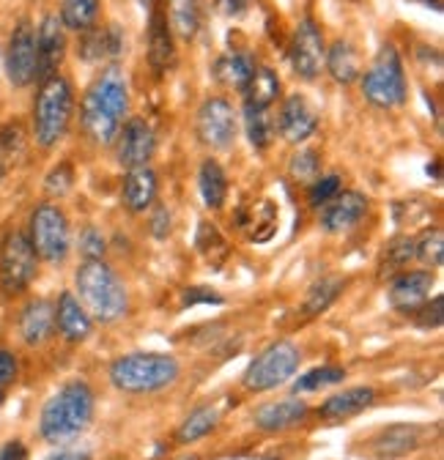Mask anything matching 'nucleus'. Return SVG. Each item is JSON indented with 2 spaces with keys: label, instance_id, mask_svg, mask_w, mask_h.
Masks as SVG:
<instances>
[{
  "label": "nucleus",
  "instance_id": "f257e3e1",
  "mask_svg": "<svg viewBox=\"0 0 444 460\" xmlns=\"http://www.w3.org/2000/svg\"><path fill=\"white\" fill-rule=\"evenodd\" d=\"M129 110V85L127 75L119 66H107L85 88L80 102V124L91 143L110 146L116 140Z\"/></svg>",
  "mask_w": 444,
  "mask_h": 460
},
{
  "label": "nucleus",
  "instance_id": "f03ea898",
  "mask_svg": "<svg viewBox=\"0 0 444 460\" xmlns=\"http://www.w3.org/2000/svg\"><path fill=\"white\" fill-rule=\"evenodd\" d=\"M93 420V392L85 381H69L47 400L41 409L39 430L49 444H67L77 438Z\"/></svg>",
  "mask_w": 444,
  "mask_h": 460
},
{
  "label": "nucleus",
  "instance_id": "7ed1b4c3",
  "mask_svg": "<svg viewBox=\"0 0 444 460\" xmlns=\"http://www.w3.org/2000/svg\"><path fill=\"white\" fill-rule=\"evenodd\" d=\"M75 285L80 305L85 307V313H91V318L113 323L127 313V288L104 261H83L75 274Z\"/></svg>",
  "mask_w": 444,
  "mask_h": 460
},
{
  "label": "nucleus",
  "instance_id": "20e7f679",
  "mask_svg": "<svg viewBox=\"0 0 444 460\" xmlns=\"http://www.w3.org/2000/svg\"><path fill=\"white\" fill-rule=\"evenodd\" d=\"M75 112V91L72 83L61 75H52L41 80L33 102V135L41 148L58 146L67 135Z\"/></svg>",
  "mask_w": 444,
  "mask_h": 460
},
{
  "label": "nucleus",
  "instance_id": "39448f33",
  "mask_svg": "<svg viewBox=\"0 0 444 460\" xmlns=\"http://www.w3.org/2000/svg\"><path fill=\"white\" fill-rule=\"evenodd\" d=\"M110 378H113V384L121 392H132V394L159 392L176 384L179 362L164 354H129L113 362Z\"/></svg>",
  "mask_w": 444,
  "mask_h": 460
},
{
  "label": "nucleus",
  "instance_id": "423d86ee",
  "mask_svg": "<svg viewBox=\"0 0 444 460\" xmlns=\"http://www.w3.org/2000/svg\"><path fill=\"white\" fill-rule=\"evenodd\" d=\"M362 77V93L373 107L395 110L406 102L409 85L404 75V61L395 44H384L376 55V61Z\"/></svg>",
  "mask_w": 444,
  "mask_h": 460
},
{
  "label": "nucleus",
  "instance_id": "0eeeda50",
  "mask_svg": "<svg viewBox=\"0 0 444 460\" xmlns=\"http://www.w3.org/2000/svg\"><path fill=\"white\" fill-rule=\"evenodd\" d=\"M28 239L41 261L64 263L72 250V230H69L67 214L52 203L36 206V211L31 214Z\"/></svg>",
  "mask_w": 444,
  "mask_h": 460
},
{
  "label": "nucleus",
  "instance_id": "6e6552de",
  "mask_svg": "<svg viewBox=\"0 0 444 460\" xmlns=\"http://www.w3.org/2000/svg\"><path fill=\"white\" fill-rule=\"evenodd\" d=\"M299 349L291 342H274L261 351L244 370V386L250 392H269L286 384L299 370Z\"/></svg>",
  "mask_w": 444,
  "mask_h": 460
},
{
  "label": "nucleus",
  "instance_id": "1a4fd4ad",
  "mask_svg": "<svg viewBox=\"0 0 444 460\" xmlns=\"http://www.w3.org/2000/svg\"><path fill=\"white\" fill-rule=\"evenodd\" d=\"M39 271V255L22 230L12 234L0 244V282L9 294H20L36 279Z\"/></svg>",
  "mask_w": 444,
  "mask_h": 460
},
{
  "label": "nucleus",
  "instance_id": "9d476101",
  "mask_svg": "<svg viewBox=\"0 0 444 460\" xmlns=\"http://www.w3.org/2000/svg\"><path fill=\"white\" fill-rule=\"evenodd\" d=\"M236 110L228 99L209 96L198 110V140L214 151H228L236 140Z\"/></svg>",
  "mask_w": 444,
  "mask_h": 460
},
{
  "label": "nucleus",
  "instance_id": "9b49d317",
  "mask_svg": "<svg viewBox=\"0 0 444 460\" xmlns=\"http://www.w3.org/2000/svg\"><path fill=\"white\" fill-rule=\"evenodd\" d=\"M4 66L14 88H25L36 80V28L28 20L14 25L6 41Z\"/></svg>",
  "mask_w": 444,
  "mask_h": 460
},
{
  "label": "nucleus",
  "instance_id": "f8f14e48",
  "mask_svg": "<svg viewBox=\"0 0 444 460\" xmlns=\"http://www.w3.org/2000/svg\"><path fill=\"white\" fill-rule=\"evenodd\" d=\"M324 33L321 28L313 22V20H302L294 31V39H291V49H289V58H291V69L297 72V77L302 80H315L321 66H324Z\"/></svg>",
  "mask_w": 444,
  "mask_h": 460
},
{
  "label": "nucleus",
  "instance_id": "ddd939ff",
  "mask_svg": "<svg viewBox=\"0 0 444 460\" xmlns=\"http://www.w3.org/2000/svg\"><path fill=\"white\" fill-rule=\"evenodd\" d=\"M67 55V28L55 14H47L36 28V80L58 75Z\"/></svg>",
  "mask_w": 444,
  "mask_h": 460
},
{
  "label": "nucleus",
  "instance_id": "4468645a",
  "mask_svg": "<svg viewBox=\"0 0 444 460\" xmlns=\"http://www.w3.org/2000/svg\"><path fill=\"white\" fill-rule=\"evenodd\" d=\"M274 129L283 135V140L299 146V143H305L307 137L315 135L318 115H315V110L307 104V99L302 93H294L280 104V115H277Z\"/></svg>",
  "mask_w": 444,
  "mask_h": 460
},
{
  "label": "nucleus",
  "instance_id": "2eb2a0df",
  "mask_svg": "<svg viewBox=\"0 0 444 460\" xmlns=\"http://www.w3.org/2000/svg\"><path fill=\"white\" fill-rule=\"evenodd\" d=\"M116 137H119V162L127 170L148 164V159L156 151V135L148 127V121H143V119H129L119 129Z\"/></svg>",
  "mask_w": 444,
  "mask_h": 460
},
{
  "label": "nucleus",
  "instance_id": "dca6fc26",
  "mask_svg": "<svg viewBox=\"0 0 444 460\" xmlns=\"http://www.w3.org/2000/svg\"><path fill=\"white\" fill-rule=\"evenodd\" d=\"M124 52V31L119 25L88 28L80 33L77 55L85 64H110Z\"/></svg>",
  "mask_w": 444,
  "mask_h": 460
},
{
  "label": "nucleus",
  "instance_id": "f3484780",
  "mask_svg": "<svg viewBox=\"0 0 444 460\" xmlns=\"http://www.w3.org/2000/svg\"><path fill=\"white\" fill-rule=\"evenodd\" d=\"M368 214V198L360 192H338L326 206H321V227L326 234H343Z\"/></svg>",
  "mask_w": 444,
  "mask_h": 460
},
{
  "label": "nucleus",
  "instance_id": "a211bd4d",
  "mask_svg": "<svg viewBox=\"0 0 444 460\" xmlns=\"http://www.w3.org/2000/svg\"><path fill=\"white\" fill-rule=\"evenodd\" d=\"M176 61V39L168 25L162 9L151 12V25H148V64L156 75H164Z\"/></svg>",
  "mask_w": 444,
  "mask_h": 460
},
{
  "label": "nucleus",
  "instance_id": "6ab92c4d",
  "mask_svg": "<svg viewBox=\"0 0 444 460\" xmlns=\"http://www.w3.org/2000/svg\"><path fill=\"white\" fill-rule=\"evenodd\" d=\"M433 288V274L420 269V271H404L393 288H390V305L395 310H404V313H412L417 310L422 302H428V294Z\"/></svg>",
  "mask_w": 444,
  "mask_h": 460
},
{
  "label": "nucleus",
  "instance_id": "aec40b11",
  "mask_svg": "<svg viewBox=\"0 0 444 460\" xmlns=\"http://www.w3.org/2000/svg\"><path fill=\"white\" fill-rule=\"evenodd\" d=\"M420 436L422 433L417 425H390V428H381L370 438V449L381 460H395V457L414 452L420 447Z\"/></svg>",
  "mask_w": 444,
  "mask_h": 460
},
{
  "label": "nucleus",
  "instance_id": "412c9836",
  "mask_svg": "<svg viewBox=\"0 0 444 460\" xmlns=\"http://www.w3.org/2000/svg\"><path fill=\"white\" fill-rule=\"evenodd\" d=\"M121 198L129 211L135 214L146 211L156 198V172L148 164L127 170L124 184H121Z\"/></svg>",
  "mask_w": 444,
  "mask_h": 460
},
{
  "label": "nucleus",
  "instance_id": "4be33fe9",
  "mask_svg": "<svg viewBox=\"0 0 444 460\" xmlns=\"http://www.w3.org/2000/svg\"><path fill=\"white\" fill-rule=\"evenodd\" d=\"M373 400H376V392L370 386H351V389H343L338 394H332L329 400H324L318 414L324 420H349V417L365 411Z\"/></svg>",
  "mask_w": 444,
  "mask_h": 460
},
{
  "label": "nucleus",
  "instance_id": "5701e85b",
  "mask_svg": "<svg viewBox=\"0 0 444 460\" xmlns=\"http://www.w3.org/2000/svg\"><path fill=\"white\" fill-rule=\"evenodd\" d=\"M324 66L329 69L332 80L341 83V85H351L362 75L360 72V52L346 39L332 41V47L324 52Z\"/></svg>",
  "mask_w": 444,
  "mask_h": 460
},
{
  "label": "nucleus",
  "instance_id": "b1692460",
  "mask_svg": "<svg viewBox=\"0 0 444 460\" xmlns=\"http://www.w3.org/2000/svg\"><path fill=\"white\" fill-rule=\"evenodd\" d=\"M55 329V307L47 299H33L20 313V334L28 345H41Z\"/></svg>",
  "mask_w": 444,
  "mask_h": 460
},
{
  "label": "nucleus",
  "instance_id": "393cba45",
  "mask_svg": "<svg viewBox=\"0 0 444 460\" xmlns=\"http://www.w3.org/2000/svg\"><path fill=\"white\" fill-rule=\"evenodd\" d=\"M55 326L61 329V334L69 342H80V340H85L91 334V315L77 302V296L61 294L58 307H55Z\"/></svg>",
  "mask_w": 444,
  "mask_h": 460
},
{
  "label": "nucleus",
  "instance_id": "a878e982",
  "mask_svg": "<svg viewBox=\"0 0 444 460\" xmlns=\"http://www.w3.org/2000/svg\"><path fill=\"white\" fill-rule=\"evenodd\" d=\"M307 417V406L302 400H280V402H269V406L258 409L255 425L274 433V430H289L299 425Z\"/></svg>",
  "mask_w": 444,
  "mask_h": 460
},
{
  "label": "nucleus",
  "instance_id": "bb28decb",
  "mask_svg": "<svg viewBox=\"0 0 444 460\" xmlns=\"http://www.w3.org/2000/svg\"><path fill=\"white\" fill-rule=\"evenodd\" d=\"M198 190H200V198L203 203L217 211L222 208V203H226L228 198V179H226V170H222V164L217 159H206L200 164V172H198Z\"/></svg>",
  "mask_w": 444,
  "mask_h": 460
},
{
  "label": "nucleus",
  "instance_id": "cd10ccee",
  "mask_svg": "<svg viewBox=\"0 0 444 460\" xmlns=\"http://www.w3.org/2000/svg\"><path fill=\"white\" fill-rule=\"evenodd\" d=\"M168 25L173 31V36L192 41L200 31V0H168Z\"/></svg>",
  "mask_w": 444,
  "mask_h": 460
},
{
  "label": "nucleus",
  "instance_id": "c85d7f7f",
  "mask_svg": "<svg viewBox=\"0 0 444 460\" xmlns=\"http://www.w3.org/2000/svg\"><path fill=\"white\" fill-rule=\"evenodd\" d=\"M255 61L247 55V52H228V55H222L217 66H214V75L219 83H226L228 88H236V91H244L253 72H255Z\"/></svg>",
  "mask_w": 444,
  "mask_h": 460
},
{
  "label": "nucleus",
  "instance_id": "c756f323",
  "mask_svg": "<svg viewBox=\"0 0 444 460\" xmlns=\"http://www.w3.org/2000/svg\"><path fill=\"white\" fill-rule=\"evenodd\" d=\"M25 146H28V135H25L22 124L12 121L0 129V179H6L9 172L22 162Z\"/></svg>",
  "mask_w": 444,
  "mask_h": 460
},
{
  "label": "nucleus",
  "instance_id": "7c9ffc66",
  "mask_svg": "<svg viewBox=\"0 0 444 460\" xmlns=\"http://www.w3.org/2000/svg\"><path fill=\"white\" fill-rule=\"evenodd\" d=\"M242 119H244V132H247L250 146L255 151H266L271 146V137H274V121H271L269 107L244 104Z\"/></svg>",
  "mask_w": 444,
  "mask_h": 460
},
{
  "label": "nucleus",
  "instance_id": "2f4dec72",
  "mask_svg": "<svg viewBox=\"0 0 444 460\" xmlns=\"http://www.w3.org/2000/svg\"><path fill=\"white\" fill-rule=\"evenodd\" d=\"M242 93H244V104L271 107L277 99H280V80H277V75L269 66H258Z\"/></svg>",
  "mask_w": 444,
  "mask_h": 460
},
{
  "label": "nucleus",
  "instance_id": "473e14b6",
  "mask_svg": "<svg viewBox=\"0 0 444 460\" xmlns=\"http://www.w3.org/2000/svg\"><path fill=\"white\" fill-rule=\"evenodd\" d=\"M99 6H102V0H64L58 20L67 31L83 33V31L93 28V22L99 17Z\"/></svg>",
  "mask_w": 444,
  "mask_h": 460
},
{
  "label": "nucleus",
  "instance_id": "72a5a7b5",
  "mask_svg": "<svg viewBox=\"0 0 444 460\" xmlns=\"http://www.w3.org/2000/svg\"><path fill=\"white\" fill-rule=\"evenodd\" d=\"M239 225L250 234L253 242H266L271 234H274V227H277V211L271 203H263L261 208H242L239 211Z\"/></svg>",
  "mask_w": 444,
  "mask_h": 460
},
{
  "label": "nucleus",
  "instance_id": "f704fd0d",
  "mask_svg": "<svg viewBox=\"0 0 444 460\" xmlns=\"http://www.w3.org/2000/svg\"><path fill=\"white\" fill-rule=\"evenodd\" d=\"M341 291H343V279H338V277H321L307 291L305 313L307 315H321L324 310H329L332 305H335Z\"/></svg>",
  "mask_w": 444,
  "mask_h": 460
},
{
  "label": "nucleus",
  "instance_id": "c9c22d12",
  "mask_svg": "<svg viewBox=\"0 0 444 460\" xmlns=\"http://www.w3.org/2000/svg\"><path fill=\"white\" fill-rule=\"evenodd\" d=\"M217 422H219V409H217V406H203V409L192 411V414L184 420V425L179 428V441L192 444V441L209 436V433L217 428Z\"/></svg>",
  "mask_w": 444,
  "mask_h": 460
},
{
  "label": "nucleus",
  "instance_id": "e433bc0d",
  "mask_svg": "<svg viewBox=\"0 0 444 460\" xmlns=\"http://www.w3.org/2000/svg\"><path fill=\"white\" fill-rule=\"evenodd\" d=\"M414 258L422 263V266H441L444 261V234L439 227H431L428 234H422L420 242H414Z\"/></svg>",
  "mask_w": 444,
  "mask_h": 460
},
{
  "label": "nucleus",
  "instance_id": "4c0bfd02",
  "mask_svg": "<svg viewBox=\"0 0 444 460\" xmlns=\"http://www.w3.org/2000/svg\"><path fill=\"white\" fill-rule=\"evenodd\" d=\"M346 378V373L341 370V367H315V370H310V373H305L299 381H297V386H294V392L299 394V392H315V389H321V386H329V384H341Z\"/></svg>",
  "mask_w": 444,
  "mask_h": 460
},
{
  "label": "nucleus",
  "instance_id": "58836bf2",
  "mask_svg": "<svg viewBox=\"0 0 444 460\" xmlns=\"http://www.w3.org/2000/svg\"><path fill=\"white\" fill-rule=\"evenodd\" d=\"M289 170L297 181H315L321 172V159L313 148H299V154L291 156Z\"/></svg>",
  "mask_w": 444,
  "mask_h": 460
},
{
  "label": "nucleus",
  "instance_id": "ea45409f",
  "mask_svg": "<svg viewBox=\"0 0 444 460\" xmlns=\"http://www.w3.org/2000/svg\"><path fill=\"white\" fill-rule=\"evenodd\" d=\"M72 187H75V170H72L69 162H61L55 170H49V176L44 179V190H47V195H52V198H64V195H69Z\"/></svg>",
  "mask_w": 444,
  "mask_h": 460
},
{
  "label": "nucleus",
  "instance_id": "a19ab883",
  "mask_svg": "<svg viewBox=\"0 0 444 460\" xmlns=\"http://www.w3.org/2000/svg\"><path fill=\"white\" fill-rule=\"evenodd\" d=\"M341 187H343L341 176H324V179H315L313 187H310V195H307V198H310V206H313V208L326 206L338 192H343Z\"/></svg>",
  "mask_w": 444,
  "mask_h": 460
},
{
  "label": "nucleus",
  "instance_id": "79ce46f5",
  "mask_svg": "<svg viewBox=\"0 0 444 460\" xmlns=\"http://www.w3.org/2000/svg\"><path fill=\"white\" fill-rule=\"evenodd\" d=\"M77 250L85 261H104V252H107V242L102 236V230L96 227H85L80 234V242H77Z\"/></svg>",
  "mask_w": 444,
  "mask_h": 460
},
{
  "label": "nucleus",
  "instance_id": "37998d69",
  "mask_svg": "<svg viewBox=\"0 0 444 460\" xmlns=\"http://www.w3.org/2000/svg\"><path fill=\"white\" fill-rule=\"evenodd\" d=\"M417 326L422 329H439L444 323V296H433L431 302H422L417 307Z\"/></svg>",
  "mask_w": 444,
  "mask_h": 460
},
{
  "label": "nucleus",
  "instance_id": "c03bdc74",
  "mask_svg": "<svg viewBox=\"0 0 444 460\" xmlns=\"http://www.w3.org/2000/svg\"><path fill=\"white\" fill-rule=\"evenodd\" d=\"M384 252H386V261H390V266H406L409 261H414V239L401 236V239H395L390 247H386Z\"/></svg>",
  "mask_w": 444,
  "mask_h": 460
},
{
  "label": "nucleus",
  "instance_id": "a18cd8bd",
  "mask_svg": "<svg viewBox=\"0 0 444 460\" xmlns=\"http://www.w3.org/2000/svg\"><path fill=\"white\" fill-rule=\"evenodd\" d=\"M171 211L164 208V206H154L151 211V234L154 239H168L171 236Z\"/></svg>",
  "mask_w": 444,
  "mask_h": 460
},
{
  "label": "nucleus",
  "instance_id": "49530a36",
  "mask_svg": "<svg viewBox=\"0 0 444 460\" xmlns=\"http://www.w3.org/2000/svg\"><path fill=\"white\" fill-rule=\"evenodd\" d=\"M17 376V357L6 349H0V389L9 386Z\"/></svg>",
  "mask_w": 444,
  "mask_h": 460
},
{
  "label": "nucleus",
  "instance_id": "de8ad7c7",
  "mask_svg": "<svg viewBox=\"0 0 444 460\" xmlns=\"http://www.w3.org/2000/svg\"><path fill=\"white\" fill-rule=\"evenodd\" d=\"M192 305H222V296H217L209 288H192V291L184 294V307Z\"/></svg>",
  "mask_w": 444,
  "mask_h": 460
},
{
  "label": "nucleus",
  "instance_id": "09e8293b",
  "mask_svg": "<svg viewBox=\"0 0 444 460\" xmlns=\"http://www.w3.org/2000/svg\"><path fill=\"white\" fill-rule=\"evenodd\" d=\"M0 460H28V449L22 441H9L0 449Z\"/></svg>",
  "mask_w": 444,
  "mask_h": 460
},
{
  "label": "nucleus",
  "instance_id": "8fccbe9b",
  "mask_svg": "<svg viewBox=\"0 0 444 460\" xmlns=\"http://www.w3.org/2000/svg\"><path fill=\"white\" fill-rule=\"evenodd\" d=\"M217 6H219V12H222V14L239 17V14H244V12H247L250 0H217Z\"/></svg>",
  "mask_w": 444,
  "mask_h": 460
},
{
  "label": "nucleus",
  "instance_id": "3c124183",
  "mask_svg": "<svg viewBox=\"0 0 444 460\" xmlns=\"http://www.w3.org/2000/svg\"><path fill=\"white\" fill-rule=\"evenodd\" d=\"M44 460H91L88 449H61V452H52Z\"/></svg>",
  "mask_w": 444,
  "mask_h": 460
},
{
  "label": "nucleus",
  "instance_id": "603ef678",
  "mask_svg": "<svg viewBox=\"0 0 444 460\" xmlns=\"http://www.w3.org/2000/svg\"><path fill=\"white\" fill-rule=\"evenodd\" d=\"M412 4H420L431 12H441V0H412Z\"/></svg>",
  "mask_w": 444,
  "mask_h": 460
},
{
  "label": "nucleus",
  "instance_id": "864d4df0",
  "mask_svg": "<svg viewBox=\"0 0 444 460\" xmlns=\"http://www.w3.org/2000/svg\"><path fill=\"white\" fill-rule=\"evenodd\" d=\"M138 4H140V6H151V4H154V0H138Z\"/></svg>",
  "mask_w": 444,
  "mask_h": 460
},
{
  "label": "nucleus",
  "instance_id": "5fc2aeb1",
  "mask_svg": "<svg viewBox=\"0 0 444 460\" xmlns=\"http://www.w3.org/2000/svg\"><path fill=\"white\" fill-rule=\"evenodd\" d=\"M184 460H198V457H184Z\"/></svg>",
  "mask_w": 444,
  "mask_h": 460
},
{
  "label": "nucleus",
  "instance_id": "6e6d98bb",
  "mask_svg": "<svg viewBox=\"0 0 444 460\" xmlns=\"http://www.w3.org/2000/svg\"><path fill=\"white\" fill-rule=\"evenodd\" d=\"M0 402H4V394H0Z\"/></svg>",
  "mask_w": 444,
  "mask_h": 460
}]
</instances>
